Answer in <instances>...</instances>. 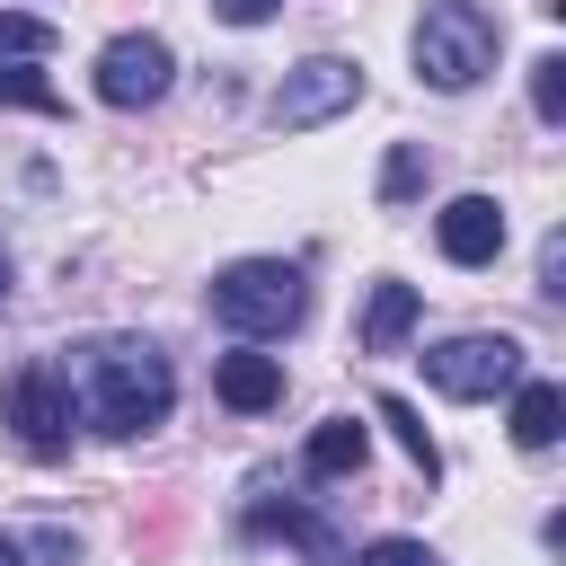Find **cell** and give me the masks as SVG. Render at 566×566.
Returning a JSON list of instances; mask_svg holds the SVG:
<instances>
[{
  "label": "cell",
  "mask_w": 566,
  "mask_h": 566,
  "mask_svg": "<svg viewBox=\"0 0 566 566\" xmlns=\"http://www.w3.org/2000/svg\"><path fill=\"white\" fill-rule=\"evenodd\" d=\"M301 265H283V256H239V265H221L212 274V318L239 336V345H265V336H292L301 327Z\"/></svg>",
  "instance_id": "cell-3"
},
{
  "label": "cell",
  "mask_w": 566,
  "mask_h": 566,
  "mask_svg": "<svg viewBox=\"0 0 566 566\" xmlns=\"http://www.w3.org/2000/svg\"><path fill=\"white\" fill-rule=\"evenodd\" d=\"M0 310H9V256H0Z\"/></svg>",
  "instance_id": "cell-22"
},
{
  "label": "cell",
  "mask_w": 566,
  "mask_h": 566,
  "mask_svg": "<svg viewBox=\"0 0 566 566\" xmlns=\"http://www.w3.org/2000/svg\"><path fill=\"white\" fill-rule=\"evenodd\" d=\"M0 424H9V442H18L27 460H71V389H62V363H53V354H35V363L9 371Z\"/></svg>",
  "instance_id": "cell-4"
},
{
  "label": "cell",
  "mask_w": 566,
  "mask_h": 566,
  "mask_svg": "<svg viewBox=\"0 0 566 566\" xmlns=\"http://www.w3.org/2000/svg\"><path fill=\"white\" fill-rule=\"evenodd\" d=\"M531 106H539V124H566V53L531 62Z\"/></svg>",
  "instance_id": "cell-15"
},
{
  "label": "cell",
  "mask_w": 566,
  "mask_h": 566,
  "mask_svg": "<svg viewBox=\"0 0 566 566\" xmlns=\"http://www.w3.org/2000/svg\"><path fill=\"white\" fill-rule=\"evenodd\" d=\"M0 106H35V115H62V88L35 80V71H0Z\"/></svg>",
  "instance_id": "cell-17"
},
{
  "label": "cell",
  "mask_w": 566,
  "mask_h": 566,
  "mask_svg": "<svg viewBox=\"0 0 566 566\" xmlns=\"http://www.w3.org/2000/svg\"><path fill=\"white\" fill-rule=\"evenodd\" d=\"M495 44H504V27L478 0H424V18H416V80L460 97V88H478L495 71Z\"/></svg>",
  "instance_id": "cell-2"
},
{
  "label": "cell",
  "mask_w": 566,
  "mask_h": 566,
  "mask_svg": "<svg viewBox=\"0 0 566 566\" xmlns=\"http://www.w3.org/2000/svg\"><path fill=\"white\" fill-rule=\"evenodd\" d=\"M416 318H424L416 283H371V301H363V354H398L416 336Z\"/></svg>",
  "instance_id": "cell-10"
},
{
  "label": "cell",
  "mask_w": 566,
  "mask_h": 566,
  "mask_svg": "<svg viewBox=\"0 0 566 566\" xmlns=\"http://www.w3.org/2000/svg\"><path fill=\"white\" fill-rule=\"evenodd\" d=\"M212 18H221V27H265L274 0H212Z\"/></svg>",
  "instance_id": "cell-20"
},
{
  "label": "cell",
  "mask_w": 566,
  "mask_h": 566,
  "mask_svg": "<svg viewBox=\"0 0 566 566\" xmlns=\"http://www.w3.org/2000/svg\"><path fill=\"white\" fill-rule=\"evenodd\" d=\"M0 566H27V548H18V539H9V531H0Z\"/></svg>",
  "instance_id": "cell-21"
},
{
  "label": "cell",
  "mask_w": 566,
  "mask_h": 566,
  "mask_svg": "<svg viewBox=\"0 0 566 566\" xmlns=\"http://www.w3.org/2000/svg\"><path fill=\"white\" fill-rule=\"evenodd\" d=\"M433 239H442L451 265H495V248H504V203H495V195H451V203L433 212Z\"/></svg>",
  "instance_id": "cell-8"
},
{
  "label": "cell",
  "mask_w": 566,
  "mask_h": 566,
  "mask_svg": "<svg viewBox=\"0 0 566 566\" xmlns=\"http://www.w3.org/2000/svg\"><path fill=\"white\" fill-rule=\"evenodd\" d=\"M380 424H389V433H398V451H407V460H416V469H424V478H433V469H442V451H433V433H424V416H416V407H407V398H380Z\"/></svg>",
  "instance_id": "cell-14"
},
{
  "label": "cell",
  "mask_w": 566,
  "mask_h": 566,
  "mask_svg": "<svg viewBox=\"0 0 566 566\" xmlns=\"http://www.w3.org/2000/svg\"><path fill=\"white\" fill-rule=\"evenodd\" d=\"M557 433H566V389L557 380H522L513 389V442L522 451H548Z\"/></svg>",
  "instance_id": "cell-12"
},
{
  "label": "cell",
  "mask_w": 566,
  "mask_h": 566,
  "mask_svg": "<svg viewBox=\"0 0 566 566\" xmlns=\"http://www.w3.org/2000/svg\"><path fill=\"white\" fill-rule=\"evenodd\" d=\"M363 451H371V424H354V416H327V424L310 433L301 469H310V478H354V469H363Z\"/></svg>",
  "instance_id": "cell-13"
},
{
  "label": "cell",
  "mask_w": 566,
  "mask_h": 566,
  "mask_svg": "<svg viewBox=\"0 0 566 566\" xmlns=\"http://www.w3.org/2000/svg\"><path fill=\"white\" fill-rule=\"evenodd\" d=\"M248 531H265V539L283 531V539H292V548H310V557H345L336 522H318V513H310V504H292V495H283V504H274V495H256V504H248Z\"/></svg>",
  "instance_id": "cell-11"
},
{
  "label": "cell",
  "mask_w": 566,
  "mask_h": 566,
  "mask_svg": "<svg viewBox=\"0 0 566 566\" xmlns=\"http://www.w3.org/2000/svg\"><path fill=\"white\" fill-rule=\"evenodd\" d=\"M345 566H442L424 539H371V548H354Z\"/></svg>",
  "instance_id": "cell-19"
},
{
  "label": "cell",
  "mask_w": 566,
  "mask_h": 566,
  "mask_svg": "<svg viewBox=\"0 0 566 566\" xmlns=\"http://www.w3.org/2000/svg\"><path fill=\"white\" fill-rule=\"evenodd\" d=\"M345 106H363V62L310 53V62L283 71V88L265 97V124H274V133H310V124H327V115H345Z\"/></svg>",
  "instance_id": "cell-5"
},
{
  "label": "cell",
  "mask_w": 566,
  "mask_h": 566,
  "mask_svg": "<svg viewBox=\"0 0 566 566\" xmlns=\"http://www.w3.org/2000/svg\"><path fill=\"white\" fill-rule=\"evenodd\" d=\"M212 398H221L230 416H265V407L283 398V363H274V354H256V345H239V354H221V363H212Z\"/></svg>",
  "instance_id": "cell-9"
},
{
  "label": "cell",
  "mask_w": 566,
  "mask_h": 566,
  "mask_svg": "<svg viewBox=\"0 0 566 566\" xmlns=\"http://www.w3.org/2000/svg\"><path fill=\"white\" fill-rule=\"evenodd\" d=\"M416 186H424V142H398L389 168H380V203H407Z\"/></svg>",
  "instance_id": "cell-16"
},
{
  "label": "cell",
  "mask_w": 566,
  "mask_h": 566,
  "mask_svg": "<svg viewBox=\"0 0 566 566\" xmlns=\"http://www.w3.org/2000/svg\"><path fill=\"white\" fill-rule=\"evenodd\" d=\"M168 71H177V53L159 44V35H115L106 53H97V97L106 106H159L168 97Z\"/></svg>",
  "instance_id": "cell-7"
},
{
  "label": "cell",
  "mask_w": 566,
  "mask_h": 566,
  "mask_svg": "<svg viewBox=\"0 0 566 566\" xmlns=\"http://www.w3.org/2000/svg\"><path fill=\"white\" fill-rule=\"evenodd\" d=\"M0 53H53V27L27 9H0Z\"/></svg>",
  "instance_id": "cell-18"
},
{
  "label": "cell",
  "mask_w": 566,
  "mask_h": 566,
  "mask_svg": "<svg viewBox=\"0 0 566 566\" xmlns=\"http://www.w3.org/2000/svg\"><path fill=\"white\" fill-rule=\"evenodd\" d=\"M424 380H433L442 398H495V389L522 380V345H513V336H442V345L424 354Z\"/></svg>",
  "instance_id": "cell-6"
},
{
  "label": "cell",
  "mask_w": 566,
  "mask_h": 566,
  "mask_svg": "<svg viewBox=\"0 0 566 566\" xmlns=\"http://www.w3.org/2000/svg\"><path fill=\"white\" fill-rule=\"evenodd\" d=\"M62 389H71V416L115 433V442L168 424V407H177V371H168V354L150 336H88V345H71L62 354Z\"/></svg>",
  "instance_id": "cell-1"
}]
</instances>
